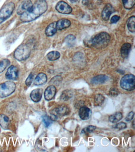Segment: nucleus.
Here are the masks:
<instances>
[{"instance_id":"a878e982","label":"nucleus","mask_w":135,"mask_h":152,"mask_svg":"<svg viewBox=\"0 0 135 152\" xmlns=\"http://www.w3.org/2000/svg\"><path fill=\"white\" fill-rule=\"evenodd\" d=\"M123 5L126 9H130L134 6L135 0H122Z\"/></svg>"},{"instance_id":"7c9ffc66","label":"nucleus","mask_w":135,"mask_h":152,"mask_svg":"<svg viewBox=\"0 0 135 152\" xmlns=\"http://www.w3.org/2000/svg\"><path fill=\"white\" fill-rule=\"evenodd\" d=\"M62 77L60 76H56L54 77L50 80V83L54 85H58L62 80Z\"/></svg>"},{"instance_id":"e433bc0d","label":"nucleus","mask_w":135,"mask_h":152,"mask_svg":"<svg viewBox=\"0 0 135 152\" xmlns=\"http://www.w3.org/2000/svg\"><path fill=\"white\" fill-rule=\"evenodd\" d=\"M89 0H82V3L84 5H86L89 3Z\"/></svg>"},{"instance_id":"f257e3e1","label":"nucleus","mask_w":135,"mask_h":152,"mask_svg":"<svg viewBox=\"0 0 135 152\" xmlns=\"http://www.w3.org/2000/svg\"><path fill=\"white\" fill-rule=\"evenodd\" d=\"M48 5L45 0H37L31 8L21 15L20 20L23 22H29L36 20L47 11Z\"/></svg>"},{"instance_id":"f03ea898","label":"nucleus","mask_w":135,"mask_h":152,"mask_svg":"<svg viewBox=\"0 0 135 152\" xmlns=\"http://www.w3.org/2000/svg\"><path fill=\"white\" fill-rule=\"evenodd\" d=\"M110 36L108 33L102 32L98 33L91 39V46L98 49L104 48L107 46L110 42Z\"/></svg>"},{"instance_id":"412c9836","label":"nucleus","mask_w":135,"mask_h":152,"mask_svg":"<svg viewBox=\"0 0 135 152\" xmlns=\"http://www.w3.org/2000/svg\"><path fill=\"white\" fill-rule=\"evenodd\" d=\"M135 18L134 15L129 18L127 21L128 28L131 33H134L135 31Z\"/></svg>"},{"instance_id":"0eeeda50","label":"nucleus","mask_w":135,"mask_h":152,"mask_svg":"<svg viewBox=\"0 0 135 152\" xmlns=\"http://www.w3.org/2000/svg\"><path fill=\"white\" fill-rule=\"evenodd\" d=\"M15 6L12 2H9L0 10V24L11 16L15 10Z\"/></svg>"},{"instance_id":"aec40b11","label":"nucleus","mask_w":135,"mask_h":152,"mask_svg":"<svg viewBox=\"0 0 135 152\" xmlns=\"http://www.w3.org/2000/svg\"><path fill=\"white\" fill-rule=\"evenodd\" d=\"M10 125L9 117L4 114L0 115V125L4 129H7Z\"/></svg>"},{"instance_id":"c9c22d12","label":"nucleus","mask_w":135,"mask_h":152,"mask_svg":"<svg viewBox=\"0 0 135 152\" xmlns=\"http://www.w3.org/2000/svg\"><path fill=\"white\" fill-rule=\"evenodd\" d=\"M120 17L118 15H115L112 16L111 18V22L112 23H115L119 21Z\"/></svg>"},{"instance_id":"4468645a","label":"nucleus","mask_w":135,"mask_h":152,"mask_svg":"<svg viewBox=\"0 0 135 152\" xmlns=\"http://www.w3.org/2000/svg\"><path fill=\"white\" fill-rule=\"evenodd\" d=\"M43 90L42 88L34 89L30 94L31 98L35 102H38L42 98Z\"/></svg>"},{"instance_id":"423d86ee","label":"nucleus","mask_w":135,"mask_h":152,"mask_svg":"<svg viewBox=\"0 0 135 152\" xmlns=\"http://www.w3.org/2000/svg\"><path fill=\"white\" fill-rule=\"evenodd\" d=\"M69 113L68 107L65 104H61L51 110L50 117L53 121H56L59 117L68 115Z\"/></svg>"},{"instance_id":"473e14b6","label":"nucleus","mask_w":135,"mask_h":152,"mask_svg":"<svg viewBox=\"0 0 135 152\" xmlns=\"http://www.w3.org/2000/svg\"><path fill=\"white\" fill-rule=\"evenodd\" d=\"M109 94L112 97H116L119 94V91L117 88H111L110 90Z\"/></svg>"},{"instance_id":"f8f14e48","label":"nucleus","mask_w":135,"mask_h":152,"mask_svg":"<svg viewBox=\"0 0 135 152\" xmlns=\"http://www.w3.org/2000/svg\"><path fill=\"white\" fill-rule=\"evenodd\" d=\"M56 89L54 86H50L45 90V98L47 101L51 100L55 97Z\"/></svg>"},{"instance_id":"bb28decb","label":"nucleus","mask_w":135,"mask_h":152,"mask_svg":"<svg viewBox=\"0 0 135 152\" xmlns=\"http://www.w3.org/2000/svg\"><path fill=\"white\" fill-rule=\"evenodd\" d=\"M105 97L100 94L96 95L94 98V103L96 105L99 106L101 105L104 103Z\"/></svg>"},{"instance_id":"2f4dec72","label":"nucleus","mask_w":135,"mask_h":152,"mask_svg":"<svg viewBox=\"0 0 135 152\" xmlns=\"http://www.w3.org/2000/svg\"><path fill=\"white\" fill-rule=\"evenodd\" d=\"M126 127V124L124 122H120L114 126V128L116 129H118V130H122V129H125Z\"/></svg>"},{"instance_id":"f704fd0d","label":"nucleus","mask_w":135,"mask_h":152,"mask_svg":"<svg viewBox=\"0 0 135 152\" xmlns=\"http://www.w3.org/2000/svg\"><path fill=\"white\" fill-rule=\"evenodd\" d=\"M134 116V113L133 111L130 112L128 114L126 117V121H127V122L131 121V120L133 119Z\"/></svg>"},{"instance_id":"6ab92c4d","label":"nucleus","mask_w":135,"mask_h":152,"mask_svg":"<svg viewBox=\"0 0 135 152\" xmlns=\"http://www.w3.org/2000/svg\"><path fill=\"white\" fill-rule=\"evenodd\" d=\"M131 49V44L125 43L122 45L121 48L120 53L122 58H126L128 56Z\"/></svg>"},{"instance_id":"2eb2a0df","label":"nucleus","mask_w":135,"mask_h":152,"mask_svg":"<svg viewBox=\"0 0 135 152\" xmlns=\"http://www.w3.org/2000/svg\"><path fill=\"white\" fill-rule=\"evenodd\" d=\"M109 79L108 76L105 75H99L92 78L91 82L93 84H104Z\"/></svg>"},{"instance_id":"f3484780","label":"nucleus","mask_w":135,"mask_h":152,"mask_svg":"<svg viewBox=\"0 0 135 152\" xmlns=\"http://www.w3.org/2000/svg\"><path fill=\"white\" fill-rule=\"evenodd\" d=\"M57 28L56 27V22H53L50 24L45 29V34L48 37L53 36L56 33Z\"/></svg>"},{"instance_id":"4be33fe9","label":"nucleus","mask_w":135,"mask_h":152,"mask_svg":"<svg viewBox=\"0 0 135 152\" xmlns=\"http://www.w3.org/2000/svg\"><path fill=\"white\" fill-rule=\"evenodd\" d=\"M123 115L121 113L117 112L111 115L109 117V120L112 123H117L119 122L123 118Z\"/></svg>"},{"instance_id":"5701e85b","label":"nucleus","mask_w":135,"mask_h":152,"mask_svg":"<svg viewBox=\"0 0 135 152\" xmlns=\"http://www.w3.org/2000/svg\"><path fill=\"white\" fill-rule=\"evenodd\" d=\"M48 59L50 61L57 60L60 57V52L56 51H53L49 52L47 55Z\"/></svg>"},{"instance_id":"393cba45","label":"nucleus","mask_w":135,"mask_h":152,"mask_svg":"<svg viewBox=\"0 0 135 152\" xmlns=\"http://www.w3.org/2000/svg\"><path fill=\"white\" fill-rule=\"evenodd\" d=\"M10 64V60L4 59L0 61V73L3 72Z\"/></svg>"},{"instance_id":"9b49d317","label":"nucleus","mask_w":135,"mask_h":152,"mask_svg":"<svg viewBox=\"0 0 135 152\" xmlns=\"http://www.w3.org/2000/svg\"><path fill=\"white\" fill-rule=\"evenodd\" d=\"M18 76V69L16 66L13 65H11L8 68L5 74L6 78L10 80L16 79Z\"/></svg>"},{"instance_id":"9d476101","label":"nucleus","mask_w":135,"mask_h":152,"mask_svg":"<svg viewBox=\"0 0 135 152\" xmlns=\"http://www.w3.org/2000/svg\"><path fill=\"white\" fill-rule=\"evenodd\" d=\"M115 11L114 8L110 4H107L102 12L101 16L103 20L105 21L108 20L111 14Z\"/></svg>"},{"instance_id":"cd10ccee","label":"nucleus","mask_w":135,"mask_h":152,"mask_svg":"<svg viewBox=\"0 0 135 152\" xmlns=\"http://www.w3.org/2000/svg\"><path fill=\"white\" fill-rule=\"evenodd\" d=\"M42 121L45 126L46 127H49L51 124L53 123V120L51 119L50 116H48V115H44L42 116Z\"/></svg>"},{"instance_id":"b1692460","label":"nucleus","mask_w":135,"mask_h":152,"mask_svg":"<svg viewBox=\"0 0 135 152\" xmlns=\"http://www.w3.org/2000/svg\"><path fill=\"white\" fill-rule=\"evenodd\" d=\"M72 96H73V94L72 91L70 90H67L63 91L60 98L62 100L67 101L70 99Z\"/></svg>"},{"instance_id":"72a5a7b5","label":"nucleus","mask_w":135,"mask_h":152,"mask_svg":"<svg viewBox=\"0 0 135 152\" xmlns=\"http://www.w3.org/2000/svg\"><path fill=\"white\" fill-rule=\"evenodd\" d=\"M33 78H34V75L32 73H31L26 80V84L27 86H30L32 83Z\"/></svg>"},{"instance_id":"c85d7f7f","label":"nucleus","mask_w":135,"mask_h":152,"mask_svg":"<svg viewBox=\"0 0 135 152\" xmlns=\"http://www.w3.org/2000/svg\"><path fill=\"white\" fill-rule=\"evenodd\" d=\"M65 40L67 45L72 46V45H74L75 40V37L72 34H70L66 37Z\"/></svg>"},{"instance_id":"39448f33","label":"nucleus","mask_w":135,"mask_h":152,"mask_svg":"<svg viewBox=\"0 0 135 152\" xmlns=\"http://www.w3.org/2000/svg\"><path fill=\"white\" fill-rule=\"evenodd\" d=\"M16 85L12 81H7L0 84V97L4 98L12 94L15 91Z\"/></svg>"},{"instance_id":"7ed1b4c3","label":"nucleus","mask_w":135,"mask_h":152,"mask_svg":"<svg viewBox=\"0 0 135 152\" xmlns=\"http://www.w3.org/2000/svg\"><path fill=\"white\" fill-rule=\"evenodd\" d=\"M31 48L28 44H22L20 45L14 53V58L17 60L22 61L26 60L30 56Z\"/></svg>"},{"instance_id":"c756f323","label":"nucleus","mask_w":135,"mask_h":152,"mask_svg":"<svg viewBox=\"0 0 135 152\" xmlns=\"http://www.w3.org/2000/svg\"><path fill=\"white\" fill-rule=\"evenodd\" d=\"M96 127L95 126L90 125L88 126L83 129L81 132V134H85L87 133H92L95 130Z\"/></svg>"},{"instance_id":"20e7f679","label":"nucleus","mask_w":135,"mask_h":152,"mask_svg":"<svg viewBox=\"0 0 135 152\" xmlns=\"http://www.w3.org/2000/svg\"><path fill=\"white\" fill-rule=\"evenodd\" d=\"M120 86L124 90L131 91L135 87V77L134 75L129 74L124 75L120 80Z\"/></svg>"},{"instance_id":"1a4fd4ad","label":"nucleus","mask_w":135,"mask_h":152,"mask_svg":"<svg viewBox=\"0 0 135 152\" xmlns=\"http://www.w3.org/2000/svg\"><path fill=\"white\" fill-rule=\"evenodd\" d=\"M33 5L32 2L31 0H23L18 8L17 14L19 15H22L29 10Z\"/></svg>"},{"instance_id":"ddd939ff","label":"nucleus","mask_w":135,"mask_h":152,"mask_svg":"<svg viewBox=\"0 0 135 152\" xmlns=\"http://www.w3.org/2000/svg\"><path fill=\"white\" fill-rule=\"evenodd\" d=\"M91 114H92L91 110L87 107H81L79 109V116L80 118L83 120H88L90 117Z\"/></svg>"},{"instance_id":"6e6552de","label":"nucleus","mask_w":135,"mask_h":152,"mask_svg":"<svg viewBox=\"0 0 135 152\" xmlns=\"http://www.w3.org/2000/svg\"><path fill=\"white\" fill-rule=\"evenodd\" d=\"M55 9L58 12L63 14H69L72 11V8L66 2L60 1L57 4Z\"/></svg>"},{"instance_id":"a211bd4d","label":"nucleus","mask_w":135,"mask_h":152,"mask_svg":"<svg viewBox=\"0 0 135 152\" xmlns=\"http://www.w3.org/2000/svg\"><path fill=\"white\" fill-rule=\"evenodd\" d=\"M71 21L66 19H61L56 22V27L59 30L68 28L71 26Z\"/></svg>"},{"instance_id":"dca6fc26","label":"nucleus","mask_w":135,"mask_h":152,"mask_svg":"<svg viewBox=\"0 0 135 152\" xmlns=\"http://www.w3.org/2000/svg\"><path fill=\"white\" fill-rule=\"evenodd\" d=\"M47 77L45 74L41 72L39 73L34 80V84L36 86H40L44 84L47 82Z\"/></svg>"},{"instance_id":"4c0bfd02","label":"nucleus","mask_w":135,"mask_h":152,"mask_svg":"<svg viewBox=\"0 0 135 152\" xmlns=\"http://www.w3.org/2000/svg\"><path fill=\"white\" fill-rule=\"evenodd\" d=\"M78 1H79V0H70V1L72 3H74V2H76Z\"/></svg>"},{"instance_id":"58836bf2","label":"nucleus","mask_w":135,"mask_h":152,"mask_svg":"<svg viewBox=\"0 0 135 152\" xmlns=\"http://www.w3.org/2000/svg\"><path fill=\"white\" fill-rule=\"evenodd\" d=\"M45 1H46V0H45Z\"/></svg>"}]
</instances>
